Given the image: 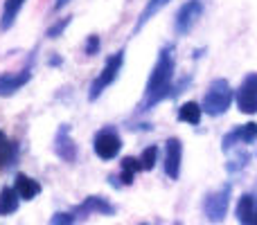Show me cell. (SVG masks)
<instances>
[{
  "mask_svg": "<svg viewBox=\"0 0 257 225\" xmlns=\"http://www.w3.org/2000/svg\"><path fill=\"white\" fill-rule=\"evenodd\" d=\"M174 48L165 45L158 54L156 68L151 72L149 81H147V90H145V99H142V111H149L156 104H160L163 99L172 97V79H174Z\"/></svg>",
  "mask_w": 257,
  "mask_h": 225,
  "instance_id": "6da1fadb",
  "label": "cell"
},
{
  "mask_svg": "<svg viewBox=\"0 0 257 225\" xmlns=\"http://www.w3.org/2000/svg\"><path fill=\"white\" fill-rule=\"evenodd\" d=\"M230 102H232V88L226 79H214L212 84L208 86V93L203 97V111L212 117H219L230 108Z\"/></svg>",
  "mask_w": 257,
  "mask_h": 225,
  "instance_id": "7a4b0ae2",
  "label": "cell"
},
{
  "mask_svg": "<svg viewBox=\"0 0 257 225\" xmlns=\"http://www.w3.org/2000/svg\"><path fill=\"white\" fill-rule=\"evenodd\" d=\"M122 66H124V52H115L111 54V57L106 59V66H104V70L97 75V79L90 84V93H88V99L90 102H95V99H99V95L104 93V90L108 88V86L113 84V81L117 79V75H120Z\"/></svg>",
  "mask_w": 257,
  "mask_h": 225,
  "instance_id": "3957f363",
  "label": "cell"
},
{
  "mask_svg": "<svg viewBox=\"0 0 257 225\" xmlns=\"http://www.w3.org/2000/svg\"><path fill=\"white\" fill-rule=\"evenodd\" d=\"M230 191L232 187L230 185H223L219 191L210 194L205 198V216L214 223H221L228 214V205H230Z\"/></svg>",
  "mask_w": 257,
  "mask_h": 225,
  "instance_id": "277c9868",
  "label": "cell"
},
{
  "mask_svg": "<svg viewBox=\"0 0 257 225\" xmlns=\"http://www.w3.org/2000/svg\"><path fill=\"white\" fill-rule=\"evenodd\" d=\"M201 14H203V0H187V3L178 9L176 18H174V30H176V34H187V32L196 25Z\"/></svg>",
  "mask_w": 257,
  "mask_h": 225,
  "instance_id": "5b68a950",
  "label": "cell"
},
{
  "mask_svg": "<svg viewBox=\"0 0 257 225\" xmlns=\"http://www.w3.org/2000/svg\"><path fill=\"white\" fill-rule=\"evenodd\" d=\"M237 108L246 115L257 113V72L244 77L239 90H237Z\"/></svg>",
  "mask_w": 257,
  "mask_h": 225,
  "instance_id": "8992f818",
  "label": "cell"
},
{
  "mask_svg": "<svg viewBox=\"0 0 257 225\" xmlns=\"http://www.w3.org/2000/svg\"><path fill=\"white\" fill-rule=\"evenodd\" d=\"M95 155L102 160H113L122 149V142L117 137V133L113 128H102V131L95 135Z\"/></svg>",
  "mask_w": 257,
  "mask_h": 225,
  "instance_id": "52a82bcc",
  "label": "cell"
},
{
  "mask_svg": "<svg viewBox=\"0 0 257 225\" xmlns=\"http://www.w3.org/2000/svg\"><path fill=\"white\" fill-rule=\"evenodd\" d=\"M181 155H183V146L178 137H169L167 140V153H165V173L172 180H178L181 176Z\"/></svg>",
  "mask_w": 257,
  "mask_h": 225,
  "instance_id": "ba28073f",
  "label": "cell"
},
{
  "mask_svg": "<svg viewBox=\"0 0 257 225\" xmlns=\"http://www.w3.org/2000/svg\"><path fill=\"white\" fill-rule=\"evenodd\" d=\"M30 77H32L30 68H25L21 72H5V75H0V97H9L16 90H21L30 81Z\"/></svg>",
  "mask_w": 257,
  "mask_h": 225,
  "instance_id": "9c48e42d",
  "label": "cell"
},
{
  "mask_svg": "<svg viewBox=\"0 0 257 225\" xmlns=\"http://www.w3.org/2000/svg\"><path fill=\"white\" fill-rule=\"evenodd\" d=\"M54 151L61 160L66 162H75L77 160V146L70 137V126H61L57 131V137H54Z\"/></svg>",
  "mask_w": 257,
  "mask_h": 225,
  "instance_id": "30bf717a",
  "label": "cell"
},
{
  "mask_svg": "<svg viewBox=\"0 0 257 225\" xmlns=\"http://www.w3.org/2000/svg\"><path fill=\"white\" fill-rule=\"evenodd\" d=\"M257 140V124L248 122L244 126H237L235 131H230L228 135H223V151L232 149L235 142H241V144H250V142Z\"/></svg>",
  "mask_w": 257,
  "mask_h": 225,
  "instance_id": "8fae6325",
  "label": "cell"
},
{
  "mask_svg": "<svg viewBox=\"0 0 257 225\" xmlns=\"http://www.w3.org/2000/svg\"><path fill=\"white\" fill-rule=\"evenodd\" d=\"M14 189H16L18 198H23V200H34L36 196L41 194V185L34 180V178L25 176V173H18L16 176V185H14Z\"/></svg>",
  "mask_w": 257,
  "mask_h": 225,
  "instance_id": "7c38bea8",
  "label": "cell"
},
{
  "mask_svg": "<svg viewBox=\"0 0 257 225\" xmlns=\"http://www.w3.org/2000/svg\"><path fill=\"white\" fill-rule=\"evenodd\" d=\"M77 214H84V216H88L90 212H97V214H115V207H113L108 200H104V198H99V196H90V198H86L84 203L79 205V207L75 209Z\"/></svg>",
  "mask_w": 257,
  "mask_h": 225,
  "instance_id": "4fadbf2b",
  "label": "cell"
},
{
  "mask_svg": "<svg viewBox=\"0 0 257 225\" xmlns=\"http://www.w3.org/2000/svg\"><path fill=\"white\" fill-rule=\"evenodd\" d=\"M18 194L14 187H3L0 189V216H9L18 209Z\"/></svg>",
  "mask_w": 257,
  "mask_h": 225,
  "instance_id": "5bb4252c",
  "label": "cell"
},
{
  "mask_svg": "<svg viewBox=\"0 0 257 225\" xmlns=\"http://www.w3.org/2000/svg\"><path fill=\"white\" fill-rule=\"evenodd\" d=\"M255 198L248 194L241 196L239 205H237V218H239L241 225H253V218H255Z\"/></svg>",
  "mask_w": 257,
  "mask_h": 225,
  "instance_id": "9a60e30c",
  "label": "cell"
},
{
  "mask_svg": "<svg viewBox=\"0 0 257 225\" xmlns=\"http://www.w3.org/2000/svg\"><path fill=\"white\" fill-rule=\"evenodd\" d=\"M25 5V0H5V9H3V18H0V30L7 32L14 25L21 7Z\"/></svg>",
  "mask_w": 257,
  "mask_h": 225,
  "instance_id": "2e32d148",
  "label": "cell"
},
{
  "mask_svg": "<svg viewBox=\"0 0 257 225\" xmlns=\"http://www.w3.org/2000/svg\"><path fill=\"white\" fill-rule=\"evenodd\" d=\"M167 3H169V0H149V3H147V7H145V12H142V14H140V18H138L136 30H133V32H140L142 27H145V23H147V21H151V18H154L156 14H158Z\"/></svg>",
  "mask_w": 257,
  "mask_h": 225,
  "instance_id": "e0dca14e",
  "label": "cell"
},
{
  "mask_svg": "<svg viewBox=\"0 0 257 225\" xmlns=\"http://www.w3.org/2000/svg\"><path fill=\"white\" fill-rule=\"evenodd\" d=\"M201 113H203V108H201L199 104L187 102V104H183L181 111H178V119H181V122L192 124V126H196V124L201 122Z\"/></svg>",
  "mask_w": 257,
  "mask_h": 225,
  "instance_id": "ac0fdd59",
  "label": "cell"
},
{
  "mask_svg": "<svg viewBox=\"0 0 257 225\" xmlns=\"http://www.w3.org/2000/svg\"><path fill=\"white\" fill-rule=\"evenodd\" d=\"M140 169H142L140 160H136V158H124L122 160V180H124V185H131L133 176H136Z\"/></svg>",
  "mask_w": 257,
  "mask_h": 225,
  "instance_id": "d6986e66",
  "label": "cell"
},
{
  "mask_svg": "<svg viewBox=\"0 0 257 225\" xmlns=\"http://www.w3.org/2000/svg\"><path fill=\"white\" fill-rule=\"evenodd\" d=\"M12 153H14V144L7 140V135H5V133L0 131V169H3L5 164L9 162Z\"/></svg>",
  "mask_w": 257,
  "mask_h": 225,
  "instance_id": "ffe728a7",
  "label": "cell"
},
{
  "mask_svg": "<svg viewBox=\"0 0 257 225\" xmlns=\"http://www.w3.org/2000/svg\"><path fill=\"white\" fill-rule=\"evenodd\" d=\"M156 160H158V146H147L145 151H142V158H140V164H142V169H154V164H156Z\"/></svg>",
  "mask_w": 257,
  "mask_h": 225,
  "instance_id": "44dd1931",
  "label": "cell"
},
{
  "mask_svg": "<svg viewBox=\"0 0 257 225\" xmlns=\"http://www.w3.org/2000/svg\"><path fill=\"white\" fill-rule=\"evenodd\" d=\"M75 223V214L72 212H57L50 218V225H72Z\"/></svg>",
  "mask_w": 257,
  "mask_h": 225,
  "instance_id": "7402d4cb",
  "label": "cell"
},
{
  "mask_svg": "<svg viewBox=\"0 0 257 225\" xmlns=\"http://www.w3.org/2000/svg\"><path fill=\"white\" fill-rule=\"evenodd\" d=\"M68 25H70V18H61V21H59V23H54V25L48 30V36H50V39H57V36L61 34V32L66 30Z\"/></svg>",
  "mask_w": 257,
  "mask_h": 225,
  "instance_id": "603a6c76",
  "label": "cell"
},
{
  "mask_svg": "<svg viewBox=\"0 0 257 225\" xmlns=\"http://www.w3.org/2000/svg\"><path fill=\"white\" fill-rule=\"evenodd\" d=\"M246 162H248V153H246V151H241V153L237 155V160H232V162L228 164V171H237V169H241Z\"/></svg>",
  "mask_w": 257,
  "mask_h": 225,
  "instance_id": "cb8c5ba5",
  "label": "cell"
},
{
  "mask_svg": "<svg viewBox=\"0 0 257 225\" xmlns=\"http://www.w3.org/2000/svg\"><path fill=\"white\" fill-rule=\"evenodd\" d=\"M97 50H99V36H88V43H86V54L88 57H93V54H97Z\"/></svg>",
  "mask_w": 257,
  "mask_h": 225,
  "instance_id": "d4e9b609",
  "label": "cell"
},
{
  "mask_svg": "<svg viewBox=\"0 0 257 225\" xmlns=\"http://www.w3.org/2000/svg\"><path fill=\"white\" fill-rule=\"evenodd\" d=\"M68 3H70V0H57V3H54V9H63Z\"/></svg>",
  "mask_w": 257,
  "mask_h": 225,
  "instance_id": "484cf974",
  "label": "cell"
},
{
  "mask_svg": "<svg viewBox=\"0 0 257 225\" xmlns=\"http://www.w3.org/2000/svg\"><path fill=\"white\" fill-rule=\"evenodd\" d=\"M253 225H257V207H255V218H253Z\"/></svg>",
  "mask_w": 257,
  "mask_h": 225,
  "instance_id": "4316f807",
  "label": "cell"
}]
</instances>
